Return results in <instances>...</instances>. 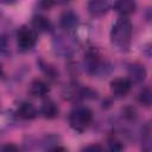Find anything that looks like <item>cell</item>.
<instances>
[{
	"instance_id": "obj_1",
	"label": "cell",
	"mask_w": 152,
	"mask_h": 152,
	"mask_svg": "<svg viewBox=\"0 0 152 152\" xmlns=\"http://www.w3.org/2000/svg\"><path fill=\"white\" fill-rule=\"evenodd\" d=\"M131 36H132V25L131 21L125 18L121 17L119 18L110 31V40L113 44H115L116 46L120 48H125L128 45L129 40H131Z\"/></svg>"
},
{
	"instance_id": "obj_2",
	"label": "cell",
	"mask_w": 152,
	"mask_h": 152,
	"mask_svg": "<svg viewBox=\"0 0 152 152\" xmlns=\"http://www.w3.org/2000/svg\"><path fill=\"white\" fill-rule=\"evenodd\" d=\"M93 120V114L88 108L80 107L76 108L75 110L71 112L69 116V124L70 126L77 131V132H83L91 122Z\"/></svg>"
},
{
	"instance_id": "obj_3",
	"label": "cell",
	"mask_w": 152,
	"mask_h": 152,
	"mask_svg": "<svg viewBox=\"0 0 152 152\" xmlns=\"http://www.w3.org/2000/svg\"><path fill=\"white\" fill-rule=\"evenodd\" d=\"M37 42V33L34 30L23 26L17 33V44L19 50L26 51L34 46Z\"/></svg>"
},
{
	"instance_id": "obj_4",
	"label": "cell",
	"mask_w": 152,
	"mask_h": 152,
	"mask_svg": "<svg viewBox=\"0 0 152 152\" xmlns=\"http://www.w3.org/2000/svg\"><path fill=\"white\" fill-rule=\"evenodd\" d=\"M131 86H132V82L128 78H121V77L114 78L110 82V90L115 96L121 97L127 95V93L131 89Z\"/></svg>"
},
{
	"instance_id": "obj_5",
	"label": "cell",
	"mask_w": 152,
	"mask_h": 152,
	"mask_svg": "<svg viewBox=\"0 0 152 152\" xmlns=\"http://www.w3.org/2000/svg\"><path fill=\"white\" fill-rule=\"evenodd\" d=\"M100 65H101V59H100V56L97 55V52L89 51L84 57V68H86L87 72L95 74L101 68Z\"/></svg>"
},
{
	"instance_id": "obj_6",
	"label": "cell",
	"mask_w": 152,
	"mask_h": 152,
	"mask_svg": "<svg viewBox=\"0 0 152 152\" xmlns=\"http://www.w3.org/2000/svg\"><path fill=\"white\" fill-rule=\"evenodd\" d=\"M141 148L145 151L152 150V120H148L141 129Z\"/></svg>"
},
{
	"instance_id": "obj_7",
	"label": "cell",
	"mask_w": 152,
	"mask_h": 152,
	"mask_svg": "<svg viewBox=\"0 0 152 152\" xmlns=\"http://www.w3.org/2000/svg\"><path fill=\"white\" fill-rule=\"evenodd\" d=\"M114 10L120 13L122 17L129 15L135 11V1L134 0H116L114 4Z\"/></svg>"
},
{
	"instance_id": "obj_8",
	"label": "cell",
	"mask_w": 152,
	"mask_h": 152,
	"mask_svg": "<svg viewBox=\"0 0 152 152\" xmlns=\"http://www.w3.org/2000/svg\"><path fill=\"white\" fill-rule=\"evenodd\" d=\"M109 8V0H89L88 10L93 15H102Z\"/></svg>"
},
{
	"instance_id": "obj_9",
	"label": "cell",
	"mask_w": 152,
	"mask_h": 152,
	"mask_svg": "<svg viewBox=\"0 0 152 152\" xmlns=\"http://www.w3.org/2000/svg\"><path fill=\"white\" fill-rule=\"evenodd\" d=\"M128 76H129L131 82L139 83V82L144 81V78L146 76V70H145L144 65L134 63V64L129 65V68H128Z\"/></svg>"
},
{
	"instance_id": "obj_10",
	"label": "cell",
	"mask_w": 152,
	"mask_h": 152,
	"mask_svg": "<svg viewBox=\"0 0 152 152\" xmlns=\"http://www.w3.org/2000/svg\"><path fill=\"white\" fill-rule=\"evenodd\" d=\"M30 94L36 97H43L49 93V86L42 80H34L28 89Z\"/></svg>"
},
{
	"instance_id": "obj_11",
	"label": "cell",
	"mask_w": 152,
	"mask_h": 152,
	"mask_svg": "<svg viewBox=\"0 0 152 152\" xmlns=\"http://www.w3.org/2000/svg\"><path fill=\"white\" fill-rule=\"evenodd\" d=\"M77 24H78L77 15L72 12H65L61 17V26L66 31H71V30L76 28Z\"/></svg>"
},
{
	"instance_id": "obj_12",
	"label": "cell",
	"mask_w": 152,
	"mask_h": 152,
	"mask_svg": "<svg viewBox=\"0 0 152 152\" xmlns=\"http://www.w3.org/2000/svg\"><path fill=\"white\" fill-rule=\"evenodd\" d=\"M18 115L20 118H23V119H26V120L33 119L37 115V109H36V107L32 103H30V102H23L19 106V108H18Z\"/></svg>"
},
{
	"instance_id": "obj_13",
	"label": "cell",
	"mask_w": 152,
	"mask_h": 152,
	"mask_svg": "<svg viewBox=\"0 0 152 152\" xmlns=\"http://www.w3.org/2000/svg\"><path fill=\"white\" fill-rule=\"evenodd\" d=\"M58 112H59V109H58L57 104L55 102H52V101H45L43 103L42 108H40L42 115L44 118H46V119H53V118H56L58 115Z\"/></svg>"
},
{
	"instance_id": "obj_14",
	"label": "cell",
	"mask_w": 152,
	"mask_h": 152,
	"mask_svg": "<svg viewBox=\"0 0 152 152\" xmlns=\"http://www.w3.org/2000/svg\"><path fill=\"white\" fill-rule=\"evenodd\" d=\"M32 25L39 32H48V31L51 30V23L49 21L48 18H45L43 15H36V17H33Z\"/></svg>"
},
{
	"instance_id": "obj_15",
	"label": "cell",
	"mask_w": 152,
	"mask_h": 152,
	"mask_svg": "<svg viewBox=\"0 0 152 152\" xmlns=\"http://www.w3.org/2000/svg\"><path fill=\"white\" fill-rule=\"evenodd\" d=\"M139 102L145 106V107H151L152 106V89L150 88H144L139 93Z\"/></svg>"
},
{
	"instance_id": "obj_16",
	"label": "cell",
	"mask_w": 152,
	"mask_h": 152,
	"mask_svg": "<svg viewBox=\"0 0 152 152\" xmlns=\"http://www.w3.org/2000/svg\"><path fill=\"white\" fill-rule=\"evenodd\" d=\"M56 1L55 0H39V6L43 8V10H49L50 7L53 6Z\"/></svg>"
},
{
	"instance_id": "obj_17",
	"label": "cell",
	"mask_w": 152,
	"mask_h": 152,
	"mask_svg": "<svg viewBox=\"0 0 152 152\" xmlns=\"http://www.w3.org/2000/svg\"><path fill=\"white\" fill-rule=\"evenodd\" d=\"M102 150L103 148L100 145H90V146L84 147V151H102Z\"/></svg>"
},
{
	"instance_id": "obj_18",
	"label": "cell",
	"mask_w": 152,
	"mask_h": 152,
	"mask_svg": "<svg viewBox=\"0 0 152 152\" xmlns=\"http://www.w3.org/2000/svg\"><path fill=\"white\" fill-rule=\"evenodd\" d=\"M2 151H18V147H15V146H13V145H6V146H4L2 147Z\"/></svg>"
},
{
	"instance_id": "obj_19",
	"label": "cell",
	"mask_w": 152,
	"mask_h": 152,
	"mask_svg": "<svg viewBox=\"0 0 152 152\" xmlns=\"http://www.w3.org/2000/svg\"><path fill=\"white\" fill-rule=\"evenodd\" d=\"M56 2H59V4H65V2H69L70 0H55Z\"/></svg>"
},
{
	"instance_id": "obj_20",
	"label": "cell",
	"mask_w": 152,
	"mask_h": 152,
	"mask_svg": "<svg viewBox=\"0 0 152 152\" xmlns=\"http://www.w3.org/2000/svg\"><path fill=\"white\" fill-rule=\"evenodd\" d=\"M4 1H6V2H10V1H14V0H4Z\"/></svg>"
}]
</instances>
